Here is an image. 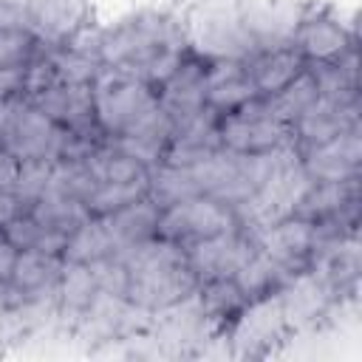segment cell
Segmentation results:
<instances>
[{
    "label": "cell",
    "instance_id": "obj_1",
    "mask_svg": "<svg viewBox=\"0 0 362 362\" xmlns=\"http://www.w3.org/2000/svg\"><path fill=\"white\" fill-rule=\"evenodd\" d=\"M189 57L184 25L158 11H141L99 28V59L107 68L139 76L158 88Z\"/></svg>",
    "mask_w": 362,
    "mask_h": 362
},
{
    "label": "cell",
    "instance_id": "obj_2",
    "mask_svg": "<svg viewBox=\"0 0 362 362\" xmlns=\"http://www.w3.org/2000/svg\"><path fill=\"white\" fill-rule=\"evenodd\" d=\"M127 269V303L141 311H167L189 303L198 277L187 263L181 243L153 235L116 255Z\"/></svg>",
    "mask_w": 362,
    "mask_h": 362
},
{
    "label": "cell",
    "instance_id": "obj_3",
    "mask_svg": "<svg viewBox=\"0 0 362 362\" xmlns=\"http://www.w3.org/2000/svg\"><path fill=\"white\" fill-rule=\"evenodd\" d=\"M184 25L187 48L192 57L212 62V59H252L257 54L249 31L243 28L240 20V6L238 0H201Z\"/></svg>",
    "mask_w": 362,
    "mask_h": 362
},
{
    "label": "cell",
    "instance_id": "obj_4",
    "mask_svg": "<svg viewBox=\"0 0 362 362\" xmlns=\"http://www.w3.org/2000/svg\"><path fill=\"white\" fill-rule=\"evenodd\" d=\"M311 187V178L303 170L300 150H294L288 158H283L266 181L243 201L235 206L238 226L246 229L249 235H260L263 229L274 226L277 221L294 215V206L300 204L303 192Z\"/></svg>",
    "mask_w": 362,
    "mask_h": 362
},
{
    "label": "cell",
    "instance_id": "obj_5",
    "mask_svg": "<svg viewBox=\"0 0 362 362\" xmlns=\"http://www.w3.org/2000/svg\"><path fill=\"white\" fill-rule=\"evenodd\" d=\"M90 90H93L96 127L105 136L124 133L130 124H136L147 110L158 105L153 85H147L139 76L107 68V65L99 68V74L90 82Z\"/></svg>",
    "mask_w": 362,
    "mask_h": 362
},
{
    "label": "cell",
    "instance_id": "obj_6",
    "mask_svg": "<svg viewBox=\"0 0 362 362\" xmlns=\"http://www.w3.org/2000/svg\"><path fill=\"white\" fill-rule=\"evenodd\" d=\"M65 136L68 130L54 124L34 102L23 96L8 99V113L0 127V144L17 161H28V158L57 161L62 156Z\"/></svg>",
    "mask_w": 362,
    "mask_h": 362
},
{
    "label": "cell",
    "instance_id": "obj_7",
    "mask_svg": "<svg viewBox=\"0 0 362 362\" xmlns=\"http://www.w3.org/2000/svg\"><path fill=\"white\" fill-rule=\"evenodd\" d=\"M218 133H221V144L235 153H263V150H274L294 139L291 127L283 124L269 110L263 96L223 113Z\"/></svg>",
    "mask_w": 362,
    "mask_h": 362
},
{
    "label": "cell",
    "instance_id": "obj_8",
    "mask_svg": "<svg viewBox=\"0 0 362 362\" xmlns=\"http://www.w3.org/2000/svg\"><path fill=\"white\" fill-rule=\"evenodd\" d=\"M235 226H238V218H235L232 206L221 204L212 195H192V198H184V201L161 209L156 235L170 238L181 246H189L195 240L229 232Z\"/></svg>",
    "mask_w": 362,
    "mask_h": 362
},
{
    "label": "cell",
    "instance_id": "obj_9",
    "mask_svg": "<svg viewBox=\"0 0 362 362\" xmlns=\"http://www.w3.org/2000/svg\"><path fill=\"white\" fill-rule=\"evenodd\" d=\"M255 243L288 280H294L297 274L311 272V260L317 249V226L305 218L288 215L274 226L263 229L260 235H255Z\"/></svg>",
    "mask_w": 362,
    "mask_h": 362
},
{
    "label": "cell",
    "instance_id": "obj_10",
    "mask_svg": "<svg viewBox=\"0 0 362 362\" xmlns=\"http://www.w3.org/2000/svg\"><path fill=\"white\" fill-rule=\"evenodd\" d=\"M184 252H187L189 269L198 277V286L209 280H226V277H235L238 269L246 263V257L255 252V235L235 226L229 232L195 240L184 246Z\"/></svg>",
    "mask_w": 362,
    "mask_h": 362
},
{
    "label": "cell",
    "instance_id": "obj_11",
    "mask_svg": "<svg viewBox=\"0 0 362 362\" xmlns=\"http://www.w3.org/2000/svg\"><path fill=\"white\" fill-rule=\"evenodd\" d=\"M243 28L249 31L257 51L283 48L294 42V31L305 14L291 0H238Z\"/></svg>",
    "mask_w": 362,
    "mask_h": 362
},
{
    "label": "cell",
    "instance_id": "obj_12",
    "mask_svg": "<svg viewBox=\"0 0 362 362\" xmlns=\"http://www.w3.org/2000/svg\"><path fill=\"white\" fill-rule=\"evenodd\" d=\"M20 8L25 31L37 40V45H65L88 25L85 0H20Z\"/></svg>",
    "mask_w": 362,
    "mask_h": 362
},
{
    "label": "cell",
    "instance_id": "obj_13",
    "mask_svg": "<svg viewBox=\"0 0 362 362\" xmlns=\"http://www.w3.org/2000/svg\"><path fill=\"white\" fill-rule=\"evenodd\" d=\"M303 170L311 181H351L359 178L362 167V136L359 127H351L328 141L300 150Z\"/></svg>",
    "mask_w": 362,
    "mask_h": 362
},
{
    "label": "cell",
    "instance_id": "obj_14",
    "mask_svg": "<svg viewBox=\"0 0 362 362\" xmlns=\"http://www.w3.org/2000/svg\"><path fill=\"white\" fill-rule=\"evenodd\" d=\"M158 107L173 119L184 122L206 107V62L198 57H187L158 88Z\"/></svg>",
    "mask_w": 362,
    "mask_h": 362
},
{
    "label": "cell",
    "instance_id": "obj_15",
    "mask_svg": "<svg viewBox=\"0 0 362 362\" xmlns=\"http://www.w3.org/2000/svg\"><path fill=\"white\" fill-rule=\"evenodd\" d=\"M218 124H221V113L212 110L209 105L204 110H198L195 116L175 122L173 139H170L167 153H164V164L192 167V164L204 161L206 156H212L218 147H223Z\"/></svg>",
    "mask_w": 362,
    "mask_h": 362
},
{
    "label": "cell",
    "instance_id": "obj_16",
    "mask_svg": "<svg viewBox=\"0 0 362 362\" xmlns=\"http://www.w3.org/2000/svg\"><path fill=\"white\" fill-rule=\"evenodd\" d=\"M34 105L62 130L71 133H96V113H93V90L90 85L76 82H57L42 90Z\"/></svg>",
    "mask_w": 362,
    "mask_h": 362
},
{
    "label": "cell",
    "instance_id": "obj_17",
    "mask_svg": "<svg viewBox=\"0 0 362 362\" xmlns=\"http://www.w3.org/2000/svg\"><path fill=\"white\" fill-rule=\"evenodd\" d=\"M351 127H359L356 102H334L325 96H317L291 124V136L300 150L314 147L320 141H328Z\"/></svg>",
    "mask_w": 362,
    "mask_h": 362
},
{
    "label": "cell",
    "instance_id": "obj_18",
    "mask_svg": "<svg viewBox=\"0 0 362 362\" xmlns=\"http://www.w3.org/2000/svg\"><path fill=\"white\" fill-rule=\"evenodd\" d=\"M291 45L303 54L305 62H334L354 48V37L337 17L305 11Z\"/></svg>",
    "mask_w": 362,
    "mask_h": 362
},
{
    "label": "cell",
    "instance_id": "obj_19",
    "mask_svg": "<svg viewBox=\"0 0 362 362\" xmlns=\"http://www.w3.org/2000/svg\"><path fill=\"white\" fill-rule=\"evenodd\" d=\"M257 99V88L240 59H212L206 62V105L221 116Z\"/></svg>",
    "mask_w": 362,
    "mask_h": 362
},
{
    "label": "cell",
    "instance_id": "obj_20",
    "mask_svg": "<svg viewBox=\"0 0 362 362\" xmlns=\"http://www.w3.org/2000/svg\"><path fill=\"white\" fill-rule=\"evenodd\" d=\"M359 201V178L351 181H311V187L303 192L300 204L294 206L297 218H305L311 223L328 221V218H354Z\"/></svg>",
    "mask_w": 362,
    "mask_h": 362
},
{
    "label": "cell",
    "instance_id": "obj_21",
    "mask_svg": "<svg viewBox=\"0 0 362 362\" xmlns=\"http://www.w3.org/2000/svg\"><path fill=\"white\" fill-rule=\"evenodd\" d=\"M249 76L257 88V96H272L280 88H286L300 71H305V59L294 45L257 51L252 59H246Z\"/></svg>",
    "mask_w": 362,
    "mask_h": 362
},
{
    "label": "cell",
    "instance_id": "obj_22",
    "mask_svg": "<svg viewBox=\"0 0 362 362\" xmlns=\"http://www.w3.org/2000/svg\"><path fill=\"white\" fill-rule=\"evenodd\" d=\"M62 255H48V252H31V249H20L8 286L23 294V297H40L45 291L57 294V283H59V272H62Z\"/></svg>",
    "mask_w": 362,
    "mask_h": 362
},
{
    "label": "cell",
    "instance_id": "obj_23",
    "mask_svg": "<svg viewBox=\"0 0 362 362\" xmlns=\"http://www.w3.org/2000/svg\"><path fill=\"white\" fill-rule=\"evenodd\" d=\"M105 218H107V226L119 243V252H124L127 246L141 243L158 232L161 209H158V204H153L144 195V198H139V201H133V204H127V206H122Z\"/></svg>",
    "mask_w": 362,
    "mask_h": 362
},
{
    "label": "cell",
    "instance_id": "obj_24",
    "mask_svg": "<svg viewBox=\"0 0 362 362\" xmlns=\"http://www.w3.org/2000/svg\"><path fill=\"white\" fill-rule=\"evenodd\" d=\"M113 255H119V243H116L105 215H90L82 226H76L68 235V243L62 249V257L76 260V263H96V260L113 257Z\"/></svg>",
    "mask_w": 362,
    "mask_h": 362
},
{
    "label": "cell",
    "instance_id": "obj_25",
    "mask_svg": "<svg viewBox=\"0 0 362 362\" xmlns=\"http://www.w3.org/2000/svg\"><path fill=\"white\" fill-rule=\"evenodd\" d=\"M317 82V93L334 102H356V48L334 62H305Z\"/></svg>",
    "mask_w": 362,
    "mask_h": 362
},
{
    "label": "cell",
    "instance_id": "obj_26",
    "mask_svg": "<svg viewBox=\"0 0 362 362\" xmlns=\"http://www.w3.org/2000/svg\"><path fill=\"white\" fill-rule=\"evenodd\" d=\"M28 215L54 232L71 235L76 226H82L90 218V209L82 198L62 195V192H45L40 201H34L28 206Z\"/></svg>",
    "mask_w": 362,
    "mask_h": 362
},
{
    "label": "cell",
    "instance_id": "obj_27",
    "mask_svg": "<svg viewBox=\"0 0 362 362\" xmlns=\"http://www.w3.org/2000/svg\"><path fill=\"white\" fill-rule=\"evenodd\" d=\"M192 195H201V189L189 167H175V164L161 161L158 167L147 170V198L158 204V209H167Z\"/></svg>",
    "mask_w": 362,
    "mask_h": 362
},
{
    "label": "cell",
    "instance_id": "obj_28",
    "mask_svg": "<svg viewBox=\"0 0 362 362\" xmlns=\"http://www.w3.org/2000/svg\"><path fill=\"white\" fill-rule=\"evenodd\" d=\"M57 297H59L65 311L85 314L90 308V303L99 297V283H96V274H93L90 263L65 260L62 272H59V283H57Z\"/></svg>",
    "mask_w": 362,
    "mask_h": 362
},
{
    "label": "cell",
    "instance_id": "obj_29",
    "mask_svg": "<svg viewBox=\"0 0 362 362\" xmlns=\"http://www.w3.org/2000/svg\"><path fill=\"white\" fill-rule=\"evenodd\" d=\"M90 175L96 184H113V181H133V178H141L147 175V167H141L136 158L124 156L122 150H116L105 136L102 141L88 153L85 158Z\"/></svg>",
    "mask_w": 362,
    "mask_h": 362
},
{
    "label": "cell",
    "instance_id": "obj_30",
    "mask_svg": "<svg viewBox=\"0 0 362 362\" xmlns=\"http://www.w3.org/2000/svg\"><path fill=\"white\" fill-rule=\"evenodd\" d=\"M195 300H198L201 317H206V320H212V322H223V320H229V317H238V314H243L246 305H249L232 277L201 283L198 291H195Z\"/></svg>",
    "mask_w": 362,
    "mask_h": 362
},
{
    "label": "cell",
    "instance_id": "obj_31",
    "mask_svg": "<svg viewBox=\"0 0 362 362\" xmlns=\"http://www.w3.org/2000/svg\"><path fill=\"white\" fill-rule=\"evenodd\" d=\"M317 96H320V93H317V82H314L311 71L305 68V71H300L286 88H280L277 93L263 96V99H266L269 110H272L283 124L291 127V124L297 122V116H300Z\"/></svg>",
    "mask_w": 362,
    "mask_h": 362
},
{
    "label": "cell",
    "instance_id": "obj_32",
    "mask_svg": "<svg viewBox=\"0 0 362 362\" xmlns=\"http://www.w3.org/2000/svg\"><path fill=\"white\" fill-rule=\"evenodd\" d=\"M3 232L8 235V240L17 246V249H31V252H48V255H62L65 243H68V235L62 232H54L42 223H37L28 212L17 215L14 221H8L3 226Z\"/></svg>",
    "mask_w": 362,
    "mask_h": 362
},
{
    "label": "cell",
    "instance_id": "obj_33",
    "mask_svg": "<svg viewBox=\"0 0 362 362\" xmlns=\"http://www.w3.org/2000/svg\"><path fill=\"white\" fill-rule=\"evenodd\" d=\"M147 195V175L133 178V181H113V184H96L90 195L85 198L90 215H110L139 198Z\"/></svg>",
    "mask_w": 362,
    "mask_h": 362
},
{
    "label": "cell",
    "instance_id": "obj_34",
    "mask_svg": "<svg viewBox=\"0 0 362 362\" xmlns=\"http://www.w3.org/2000/svg\"><path fill=\"white\" fill-rule=\"evenodd\" d=\"M96 187L85 158H59L51 167V187L48 192H62V195H74V198H88L90 189Z\"/></svg>",
    "mask_w": 362,
    "mask_h": 362
},
{
    "label": "cell",
    "instance_id": "obj_35",
    "mask_svg": "<svg viewBox=\"0 0 362 362\" xmlns=\"http://www.w3.org/2000/svg\"><path fill=\"white\" fill-rule=\"evenodd\" d=\"M51 167L54 161H45V158H28V161H20V173H17V181H14V195L20 198V204L28 206L34 201H40L48 187H51Z\"/></svg>",
    "mask_w": 362,
    "mask_h": 362
},
{
    "label": "cell",
    "instance_id": "obj_36",
    "mask_svg": "<svg viewBox=\"0 0 362 362\" xmlns=\"http://www.w3.org/2000/svg\"><path fill=\"white\" fill-rule=\"evenodd\" d=\"M37 51V40L23 28L0 25V68H23Z\"/></svg>",
    "mask_w": 362,
    "mask_h": 362
},
{
    "label": "cell",
    "instance_id": "obj_37",
    "mask_svg": "<svg viewBox=\"0 0 362 362\" xmlns=\"http://www.w3.org/2000/svg\"><path fill=\"white\" fill-rule=\"evenodd\" d=\"M23 90V68H0V102L20 96Z\"/></svg>",
    "mask_w": 362,
    "mask_h": 362
},
{
    "label": "cell",
    "instance_id": "obj_38",
    "mask_svg": "<svg viewBox=\"0 0 362 362\" xmlns=\"http://www.w3.org/2000/svg\"><path fill=\"white\" fill-rule=\"evenodd\" d=\"M17 246L8 240V235L3 232V226H0V283H8V277H11V269H14V260H17Z\"/></svg>",
    "mask_w": 362,
    "mask_h": 362
},
{
    "label": "cell",
    "instance_id": "obj_39",
    "mask_svg": "<svg viewBox=\"0 0 362 362\" xmlns=\"http://www.w3.org/2000/svg\"><path fill=\"white\" fill-rule=\"evenodd\" d=\"M17 173H20V161L8 153V150H3V144H0V189H14V181H17Z\"/></svg>",
    "mask_w": 362,
    "mask_h": 362
},
{
    "label": "cell",
    "instance_id": "obj_40",
    "mask_svg": "<svg viewBox=\"0 0 362 362\" xmlns=\"http://www.w3.org/2000/svg\"><path fill=\"white\" fill-rule=\"evenodd\" d=\"M23 212H25V206L20 204V198L8 189H0V226H6L8 221H14Z\"/></svg>",
    "mask_w": 362,
    "mask_h": 362
},
{
    "label": "cell",
    "instance_id": "obj_41",
    "mask_svg": "<svg viewBox=\"0 0 362 362\" xmlns=\"http://www.w3.org/2000/svg\"><path fill=\"white\" fill-rule=\"evenodd\" d=\"M6 113H8V99L0 102V127H3V122H6Z\"/></svg>",
    "mask_w": 362,
    "mask_h": 362
}]
</instances>
